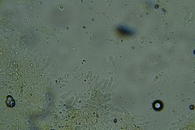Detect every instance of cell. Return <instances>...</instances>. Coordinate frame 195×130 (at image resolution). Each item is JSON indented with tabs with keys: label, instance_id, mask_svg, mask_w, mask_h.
Listing matches in <instances>:
<instances>
[{
	"label": "cell",
	"instance_id": "2",
	"mask_svg": "<svg viewBox=\"0 0 195 130\" xmlns=\"http://www.w3.org/2000/svg\"><path fill=\"white\" fill-rule=\"evenodd\" d=\"M155 104H157V106L155 105V104H153V107H154V109L156 110V111H160L161 109L163 108V102H161V101H156V102H155Z\"/></svg>",
	"mask_w": 195,
	"mask_h": 130
},
{
	"label": "cell",
	"instance_id": "1",
	"mask_svg": "<svg viewBox=\"0 0 195 130\" xmlns=\"http://www.w3.org/2000/svg\"><path fill=\"white\" fill-rule=\"evenodd\" d=\"M117 31L119 32V33L124 36H129L133 34V31L127 26H119L117 28Z\"/></svg>",
	"mask_w": 195,
	"mask_h": 130
},
{
	"label": "cell",
	"instance_id": "3",
	"mask_svg": "<svg viewBox=\"0 0 195 130\" xmlns=\"http://www.w3.org/2000/svg\"><path fill=\"white\" fill-rule=\"evenodd\" d=\"M6 103H7V105L8 106V107H13V106L15 105V101L13 100V98H11V101H9V98H7V101H6Z\"/></svg>",
	"mask_w": 195,
	"mask_h": 130
}]
</instances>
